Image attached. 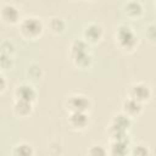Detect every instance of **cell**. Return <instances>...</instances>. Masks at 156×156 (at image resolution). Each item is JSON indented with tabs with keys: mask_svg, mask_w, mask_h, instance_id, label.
Here are the masks:
<instances>
[{
	"mask_svg": "<svg viewBox=\"0 0 156 156\" xmlns=\"http://www.w3.org/2000/svg\"><path fill=\"white\" fill-rule=\"evenodd\" d=\"M90 44L83 38L74 39L68 49V55L72 63L79 69H88L93 65V55L90 51Z\"/></svg>",
	"mask_w": 156,
	"mask_h": 156,
	"instance_id": "1",
	"label": "cell"
},
{
	"mask_svg": "<svg viewBox=\"0 0 156 156\" xmlns=\"http://www.w3.org/2000/svg\"><path fill=\"white\" fill-rule=\"evenodd\" d=\"M45 26L43 21L37 16H26L18 23V33L22 39L34 41L39 39L44 33Z\"/></svg>",
	"mask_w": 156,
	"mask_h": 156,
	"instance_id": "3",
	"label": "cell"
},
{
	"mask_svg": "<svg viewBox=\"0 0 156 156\" xmlns=\"http://www.w3.org/2000/svg\"><path fill=\"white\" fill-rule=\"evenodd\" d=\"M121 107H122L121 111L123 113H126L128 117H130L132 119L138 118L144 111V104H141V102H139V101H136V100H134V99H132L129 96H127L122 101V106Z\"/></svg>",
	"mask_w": 156,
	"mask_h": 156,
	"instance_id": "13",
	"label": "cell"
},
{
	"mask_svg": "<svg viewBox=\"0 0 156 156\" xmlns=\"http://www.w3.org/2000/svg\"><path fill=\"white\" fill-rule=\"evenodd\" d=\"M113 40L116 46L126 52V54H132L136 50L138 45H139V37L136 35V33L132 29V27L122 23L119 24L115 33H113Z\"/></svg>",
	"mask_w": 156,
	"mask_h": 156,
	"instance_id": "2",
	"label": "cell"
},
{
	"mask_svg": "<svg viewBox=\"0 0 156 156\" xmlns=\"http://www.w3.org/2000/svg\"><path fill=\"white\" fill-rule=\"evenodd\" d=\"M65 105L68 112H90L93 107L90 98L80 93H74L69 95Z\"/></svg>",
	"mask_w": 156,
	"mask_h": 156,
	"instance_id": "5",
	"label": "cell"
},
{
	"mask_svg": "<svg viewBox=\"0 0 156 156\" xmlns=\"http://www.w3.org/2000/svg\"><path fill=\"white\" fill-rule=\"evenodd\" d=\"M7 90V78L5 77V73L1 72L0 74V94H5Z\"/></svg>",
	"mask_w": 156,
	"mask_h": 156,
	"instance_id": "23",
	"label": "cell"
},
{
	"mask_svg": "<svg viewBox=\"0 0 156 156\" xmlns=\"http://www.w3.org/2000/svg\"><path fill=\"white\" fill-rule=\"evenodd\" d=\"M13 98L18 100H24V101H30L34 102L38 99V93L37 89L33 87L32 83L29 82H22L17 84L13 89Z\"/></svg>",
	"mask_w": 156,
	"mask_h": 156,
	"instance_id": "11",
	"label": "cell"
},
{
	"mask_svg": "<svg viewBox=\"0 0 156 156\" xmlns=\"http://www.w3.org/2000/svg\"><path fill=\"white\" fill-rule=\"evenodd\" d=\"M35 154V150L30 143L27 141H20L13 145L11 149V155L13 156H33Z\"/></svg>",
	"mask_w": 156,
	"mask_h": 156,
	"instance_id": "16",
	"label": "cell"
},
{
	"mask_svg": "<svg viewBox=\"0 0 156 156\" xmlns=\"http://www.w3.org/2000/svg\"><path fill=\"white\" fill-rule=\"evenodd\" d=\"M127 96H129V98H132V99H134L141 104H146L151 100L152 90H151L149 84H146L144 82H135L128 87Z\"/></svg>",
	"mask_w": 156,
	"mask_h": 156,
	"instance_id": "6",
	"label": "cell"
},
{
	"mask_svg": "<svg viewBox=\"0 0 156 156\" xmlns=\"http://www.w3.org/2000/svg\"><path fill=\"white\" fill-rule=\"evenodd\" d=\"M85 1H95V0H85Z\"/></svg>",
	"mask_w": 156,
	"mask_h": 156,
	"instance_id": "24",
	"label": "cell"
},
{
	"mask_svg": "<svg viewBox=\"0 0 156 156\" xmlns=\"http://www.w3.org/2000/svg\"><path fill=\"white\" fill-rule=\"evenodd\" d=\"M122 13L130 21H138L144 16V6L139 0H129L123 5Z\"/></svg>",
	"mask_w": 156,
	"mask_h": 156,
	"instance_id": "12",
	"label": "cell"
},
{
	"mask_svg": "<svg viewBox=\"0 0 156 156\" xmlns=\"http://www.w3.org/2000/svg\"><path fill=\"white\" fill-rule=\"evenodd\" d=\"M144 34H145V38L147 39V41L150 44L156 45V24H154V23L147 24Z\"/></svg>",
	"mask_w": 156,
	"mask_h": 156,
	"instance_id": "21",
	"label": "cell"
},
{
	"mask_svg": "<svg viewBox=\"0 0 156 156\" xmlns=\"http://www.w3.org/2000/svg\"><path fill=\"white\" fill-rule=\"evenodd\" d=\"M87 154L93 156H105V155H108V147L101 144H95L87 150Z\"/></svg>",
	"mask_w": 156,
	"mask_h": 156,
	"instance_id": "20",
	"label": "cell"
},
{
	"mask_svg": "<svg viewBox=\"0 0 156 156\" xmlns=\"http://www.w3.org/2000/svg\"><path fill=\"white\" fill-rule=\"evenodd\" d=\"M0 18L7 26H18L23 17L21 15V10L15 4L4 2L0 10Z\"/></svg>",
	"mask_w": 156,
	"mask_h": 156,
	"instance_id": "7",
	"label": "cell"
},
{
	"mask_svg": "<svg viewBox=\"0 0 156 156\" xmlns=\"http://www.w3.org/2000/svg\"><path fill=\"white\" fill-rule=\"evenodd\" d=\"M130 138L128 135L123 136H117V138H111L108 143V154L113 156H124V155H130Z\"/></svg>",
	"mask_w": 156,
	"mask_h": 156,
	"instance_id": "8",
	"label": "cell"
},
{
	"mask_svg": "<svg viewBox=\"0 0 156 156\" xmlns=\"http://www.w3.org/2000/svg\"><path fill=\"white\" fill-rule=\"evenodd\" d=\"M104 34H105V30H104V27L98 23V22H90L88 23L84 29H83V33H82V38L90 45H96L99 44L102 38H104Z\"/></svg>",
	"mask_w": 156,
	"mask_h": 156,
	"instance_id": "9",
	"label": "cell"
},
{
	"mask_svg": "<svg viewBox=\"0 0 156 156\" xmlns=\"http://www.w3.org/2000/svg\"><path fill=\"white\" fill-rule=\"evenodd\" d=\"M15 45L12 41L10 40H2L1 41V49H0V52L1 54H6V55H12L15 54Z\"/></svg>",
	"mask_w": 156,
	"mask_h": 156,
	"instance_id": "22",
	"label": "cell"
},
{
	"mask_svg": "<svg viewBox=\"0 0 156 156\" xmlns=\"http://www.w3.org/2000/svg\"><path fill=\"white\" fill-rule=\"evenodd\" d=\"M67 124L73 132H84L90 124L89 112H68Z\"/></svg>",
	"mask_w": 156,
	"mask_h": 156,
	"instance_id": "10",
	"label": "cell"
},
{
	"mask_svg": "<svg viewBox=\"0 0 156 156\" xmlns=\"http://www.w3.org/2000/svg\"><path fill=\"white\" fill-rule=\"evenodd\" d=\"M13 65H15V60L12 55H6L0 52V67L2 73H5L6 71H11L13 68Z\"/></svg>",
	"mask_w": 156,
	"mask_h": 156,
	"instance_id": "17",
	"label": "cell"
},
{
	"mask_svg": "<svg viewBox=\"0 0 156 156\" xmlns=\"http://www.w3.org/2000/svg\"><path fill=\"white\" fill-rule=\"evenodd\" d=\"M46 27L49 29V32L54 35H61L62 33H65L67 23L66 21L60 17V16H51L49 17L48 22H46Z\"/></svg>",
	"mask_w": 156,
	"mask_h": 156,
	"instance_id": "15",
	"label": "cell"
},
{
	"mask_svg": "<svg viewBox=\"0 0 156 156\" xmlns=\"http://www.w3.org/2000/svg\"><path fill=\"white\" fill-rule=\"evenodd\" d=\"M132 118L128 117L126 113H123L122 111L116 113L110 124L107 126V133L111 138H117V136H123V135H128L129 134V129L132 127Z\"/></svg>",
	"mask_w": 156,
	"mask_h": 156,
	"instance_id": "4",
	"label": "cell"
},
{
	"mask_svg": "<svg viewBox=\"0 0 156 156\" xmlns=\"http://www.w3.org/2000/svg\"><path fill=\"white\" fill-rule=\"evenodd\" d=\"M151 154V150L146 144L138 143L135 145H132L130 147V155H136V156H147Z\"/></svg>",
	"mask_w": 156,
	"mask_h": 156,
	"instance_id": "19",
	"label": "cell"
},
{
	"mask_svg": "<svg viewBox=\"0 0 156 156\" xmlns=\"http://www.w3.org/2000/svg\"><path fill=\"white\" fill-rule=\"evenodd\" d=\"M155 6H156V0H155Z\"/></svg>",
	"mask_w": 156,
	"mask_h": 156,
	"instance_id": "25",
	"label": "cell"
},
{
	"mask_svg": "<svg viewBox=\"0 0 156 156\" xmlns=\"http://www.w3.org/2000/svg\"><path fill=\"white\" fill-rule=\"evenodd\" d=\"M33 111H34V102L15 99L13 105H12V112L17 118L24 119L29 117L33 113Z\"/></svg>",
	"mask_w": 156,
	"mask_h": 156,
	"instance_id": "14",
	"label": "cell"
},
{
	"mask_svg": "<svg viewBox=\"0 0 156 156\" xmlns=\"http://www.w3.org/2000/svg\"><path fill=\"white\" fill-rule=\"evenodd\" d=\"M27 76H28V78L29 79H32V80H39V79H41V77H43V69H41V67L39 66V65H37V63H30L28 67H27Z\"/></svg>",
	"mask_w": 156,
	"mask_h": 156,
	"instance_id": "18",
	"label": "cell"
}]
</instances>
